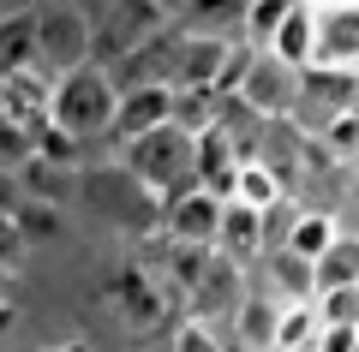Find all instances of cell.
Masks as SVG:
<instances>
[{
	"label": "cell",
	"instance_id": "277c9868",
	"mask_svg": "<svg viewBox=\"0 0 359 352\" xmlns=\"http://www.w3.org/2000/svg\"><path fill=\"white\" fill-rule=\"evenodd\" d=\"M36 36H42V72L48 78H72L96 66V13L90 6H72V0L36 6Z\"/></svg>",
	"mask_w": 359,
	"mask_h": 352
},
{
	"label": "cell",
	"instance_id": "9c48e42d",
	"mask_svg": "<svg viewBox=\"0 0 359 352\" xmlns=\"http://www.w3.org/2000/svg\"><path fill=\"white\" fill-rule=\"evenodd\" d=\"M240 36H210V30H186L180 42V72H174V90H216L222 72H228Z\"/></svg>",
	"mask_w": 359,
	"mask_h": 352
},
{
	"label": "cell",
	"instance_id": "52a82bcc",
	"mask_svg": "<svg viewBox=\"0 0 359 352\" xmlns=\"http://www.w3.org/2000/svg\"><path fill=\"white\" fill-rule=\"evenodd\" d=\"M245 299H252V293H245V263H233V257H222V251H216V263L204 269V281L192 287V299H186V304H192L198 323L216 328L222 316H240V304H245Z\"/></svg>",
	"mask_w": 359,
	"mask_h": 352
},
{
	"label": "cell",
	"instance_id": "ac0fdd59",
	"mask_svg": "<svg viewBox=\"0 0 359 352\" xmlns=\"http://www.w3.org/2000/svg\"><path fill=\"white\" fill-rule=\"evenodd\" d=\"M335 239H341V221H335L330 209H299L294 233H287V251H294V257H306V263H323Z\"/></svg>",
	"mask_w": 359,
	"mask_h": 352
},
{
	"label": "cell",
	"instance_id": "8992f818",
	"mask_svg": "<svg viewBox=\"0 0 359 352\" xmlns=\"http://www.w3.org/2000/svg\"><path fill=\"white\" fill-rule=\"evenodd\" d=\"M54 84L60 78H48V72L0 78V126H25V132L54 126Z\"/></svg>",
	"mask_w": 359,
	"mask_h": 352
},
{
	"label": "cell",
	"instance_id": "7402d4cb",
	"mask_svg": "<svg viewBox=\"0 0 359 352\" xmlns=\"http://www.w3.org/2000/svg\"><path fill=\"white\" fill-rule=\"evenodd\" d=\"M318 311H323V328H359V287L323 293V299H318Z\"/></svg>",
	"mask_w": 359,
	"mask_h": 352
},
{
	"label": "cell",
	"instance_id": "e0dca14e",
	"mask_svg": "<svg viewBox=\"0 0 359 352\" xmlns=\"http://www.w3.org/2000/svg\"><path fill=\"white\" fill-rule=\"evenodd\" d=\"M264 275H269V293L282 304H311L318 299V263H306V257H294V251H269Z\"/></svg>",
	"mask_w": 359,
	"mask_h": 352
},
{
	"label": "cell",
	"instance_id": "44dd1931",
	"mask_svg": "<svg viewBox=\"0 0 359 352\" xmlns=\"http://www.w3.org/2000/svg\"><path fill=\"white\" fill-rule=\"evenodd\" d=\"M341 287H359V233H341L330 245V257L318 263V299L323 293H341Z\"/></svg>",
	"mask_w": 359,
	"mask_h": 352
},
{
	"label": "cell",
	"instance_id": "9a60e30c",
	"mask_svg": "<svg viewBox=\"0 0 359 352\" xmlns=\"http://www.w3.org/2000/svg\"><path fill=\"white\" fill-rule=\"evenodd\" d=\"M114 311L126 316V328H138V335H144V328H156V323H162V311H168L162 281H150L138 263H132L126 275L114 281Z\"/></svg>",
	"mask_w": 359,
	"mask_h": 352
},
{
	"label": "cell",
	"instance_id": "603a6c76",
	"mask_svg": "<svg viewBox=\"0 0 359 352\" xmlns=\"http://www.w3.org/2000/svg\"><path fill=\"white\" fill-rule=\"evenodd\" d=\"M174 352H228V346L216 340V328H210V323L186 316V323H180V335H174Z\"/></svg>",
	"mask_w": 359,
	"mask_h": 352
},
{
	"label": "cell",
	"instance_id": "5bb4252c",
	"mask_svg": "<svg viewBox=\"0 0 359 352\" xmlns=\"http://www.w3.org/2000/svg\"><path fill=\"white\" fill-rule=\"evenodd\" d=\"M318 13H323L318 66H330V72H359V0L353 6H318Z\"/></svg>",
	"mask_w": 359,
	"mask_h": 352
},
{
	"label": "cell",
	"instance_id": "ba28073f",
	"mask_svg": "<svg viewBox=\"0 0 359 352\" xmlns=\"http://www.w3.org/2000/svg\"><path fill=\"white\" fill-rule=\"evenodd\" d=\"M180 113V90L174 84H156V90H132V96H120V113H114V143L126 150V143L150 138V132H168Z\"/></svg>",
	"mask_w": 359,
	"mask_h": 352
},
{
	"label": "cell",
	"instance_id": "8fae6325",
	"mask_svg": "<svg viewBox=\"0 0 359 352\" xmlns=\"http://www.w3.org/2000/svg\"><path fill=\"white\" fill-rule=\"evenodd\" d=\"M282 323H287V304L276 293H252L233 316V335L245 352H282Z\"/></svg>",
	"mask_w": 359,
	"mask_h": 352
},
{
	"label": "cell",
	"instance_id": "4fadbf2b",
	"mask_svg": "<svg viewBox=\"0 0 359 352\" xmlns=\"http://www.w3.org/2000/svg\"><path fill=\"white\" fill-rule=\"evenodd\" d=\"M0 60L13 72H42V36H36V6H6L0 13Z\"/></svg>",
	"mask_w": 359,
	"mask_h": 352
},
{
	"label": "cell",
	"instance_id": "6da1fadb",
	"mask_svg": "<svg viewBox=\"0 0 359 352\" xmlns=\"http://www.w3.org/2000/svg\"><path fill=\"white\" fill-rule=\"evenodd\" d=\"M78 203H90V215L114 221L132 239H168V203L138 174H126V167H84Z\"/></svg>",
	"mask_w": 359,
	"mask_h": 352
},
{
	"label": "cell",
	"instance_id": "7c38bea8",
	"mask_svg": "<svg viewBox=\"0 0 359 352\" xmlns=\"http://www.w3.org/2000/svg\"><path fill=\"white\" fill-rule=\"evenodd\" d=\"M318 48H323V13L311 6V0H294V18L282 24V36H276V60H287L294 72H311L318 66Z\"/></svg>",
	"mask_w": 359,
	"mask_h": 352
},
{
	"label": "cell",
	"instance_id": "cb8c5ba5",
	"mask_svg": "<svg viewBox=\"0 0 359 352\" xmlns=\"http://www.w3.org/2000/svg\"><path fill=\"white\" fill-rule=\"evenodd\" d=\"M318 352H359V328H323Z\"/></svg>",
	"mask_w": 359,
	"mask_h": 352
},
{
	"label": "cell",
	"instance_id": "7a4b0ae2",
	"mask_svg": "<svg viewBox=\"0 0 359 352\" xmlns=\"http://www.w3.org/2000/svg\"><path fill=\"white\" fill-rule=\"evenodd\" d=\"M120 167H126V174H138L144 185L168 203V209H174L180 197L204 191V185H198V138H186L180 126L150 132V138L126 143V150H120Z\"/></svg>",
	"mask_w": 359,
	"mask_h": 352
},
{
	"label": "cell",
	"instance_id": "2e32d148",
	"mask_svg": "<svg viewBox=\"0 0 359 352\" xmlns=\"http://www.w3.org/2000/svg\"><path fill=\"white\" fill-rule=\"evenodd\" d=\"M222 257H233V263H264L269 257V233H264V215L245 209V203H228V215H222V239H216Z\"/></svg>",
	"mask_w": 359,
	"mask_h": 352
},
{
	"label": "cell",
	"instance_id": "5b68a950",
	"mask_svg": "<svg viewBox=\"0 0 359 352\" xmlns=\"http://www.w3.org/2000/svg\"><path fill=\"white\" fill-rule=\"evenodd\" d=\"M299 96H306V72H294V66L276 60V54H257L252 78H245V90H240V101L257 108L264 120H299Z\"/></svg>",
	"mask_w": 359,
	"mask_h": 352
},
{
	"label": "cell",
	"instance_id": "30bf717a",
	"mask_svg": "<svg viewBox=\"0 0 359 352\" xmlns=\"http://www.w3.org/2000/svg\"><path fill=\"white\" fill-rule=\"evenodd\" d=\"M222 215H228V203L210 197V191L180 197L174 209H168V245H204V251H216V239H222Z\"/></svg>",
	"mask_w": 359,
	"mask_h": 352
},
{
	"label": "cell",
	"instance_id": "3957f363",
	"mask_svg": "<svg viewBox=\"0 0 359 352\" xmlns=\"http://www.w3.org/2000/svg\"><path fill=\"white\" fill-rule=\"evenodd\" d=\"M114 113H120V84L102 66H84V72L54 84V126L72 132V138H84V143L114 138Z\"/></svg>",
	"mask_w": 359,
	"mask_h": 352
},
{
	"label": "cell",
	"instance_id": "ffe728a7",
	"mask_svg": "<svg viewBox=\"0 0 359 352\" xmlns=\"http://www.w3.org/2000/svg\"><path fill=\"white\" fill-rule=\"evenodd\" d=\"M233 203H245V209L269 215V209H282V203H287V185L269 174L264 162H245V167H240V179H233Z\"/></svg>",
	"mask_w": 359,
	"mask_h": 352
},
{
	"label": "cell",
	"instance_id": "d6986e66",
	"mask_svg": "<svg viewBox=\"0 0 359 352\" xmlns=\"http://www.w3.org/2000/svg\"><path fill=\"white\" fill-rule=\"evenodd\" d=\"M287 18H294V0H245V30H240V42H245V48H257V54H269Z\"/></svg>",
	"mask_w": 359,
	"mask_h": 352
}]
</instances>
